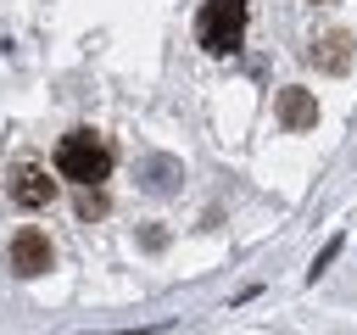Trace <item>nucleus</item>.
<instances>
[{
    "label": "nucleus",
    "instance_id": "1",
    "mask_svg": "<svg viewBox=\"0 0 357 335\" xmlns=\"http://www.w3.org/2000/svg\"><path fill=\"white\" fill-rule=\"evenodd\" d=\"M56 173H61V179H78L84 190H100L106 173H112V145H106L95 128H73V134H61V145H56Z\"/></svg>",
    "mask_w": 357,
    "mask_h": 335
},
{
    "label": "nucleus",
    "instance_id": "2",
    "mask_svg": "<svg viewBox=\"0 0 357 335\" xmlns=\"http://www.w3.org/2000/svg\"><path fill=\"white\" fill-rule=\"evenodd\" d=\"M195 39L212 56H234L245 45V0H206L195 17Z\"/></svg>",
    "mask_w": 357,
    "mask_h": 335
},
{
    "label": "nucleus",
    "instance_id": "3",
    "mask_svg": "<svg viewBox=\"0 0 357 335\" xmlns=\"http://www.w3.org/2000/svg\"><path fill=\"white\" fill-rule=\"evenodd\" d=\"M6 262H11L22 279H33V274H45V268L56 262V251H50V240H45L39 229H17L11 246H6Z\"/></svg>",
    "mask_w": 357,
    "mask_h": 335
},
{
    "label": "nucleus",
    "instance_id": "4",
    "mask_svg": "<svg viewBox=\"0 0 357 335\" xmlns=\"http://www.w3.org/2000/svg\"><path fill=\"white\" fill-rule=\"evenodd\" d=\"M11 201H17V207H50V201H56V179H50L39 162H22V168L11 173Z\"/></svg>",
    "mask_w": 357,
    "mask_h": 335
},
{
    "label": "nucleus",
    "instance_id": "5",
    "mask_svg": "<svg viewBox=\"0 0 357 335\" xmlns=\"http://www.w3.org/2000/svg\"><path fill=\"white\" fill-rule=\"evenodd\" d=\"M307 61H312V67H329V73H346V61H351V34L329 28L324 39L307 45Z\"/></svg>",
    "mask_w": 357,
    "mask_h": 335
},
{
    "label": "nucleus",
    "instance_id": "6",
    "mask_svg": "<svg viewBox=\"0 0 357 335\" xmlns=\"http://www.w3.org/2000/svg\"><path fill=\"white\" fill-rule=\"evenodd\" d=\"M273 112H279L284 128H312V123H318V100H312V89H279Z\"/></svg>",
    "mask_w": 357,
    "mask_h": 335
},
{
    "label": "nucleus",
    "instance_id": "7",
    "mask_svg": "<svg viewBox=\"0 0 357 335\" xmlns=\"http://www.w3.org/2000/svg\"><path fill=\"white\" fill-rule=\"evenodd\" d=\"M78 218H106V195L100 190H84L78 195Z\"/></svg>",
    "mask_w": 357,
    "mask_h": 335
}]
</instances>
